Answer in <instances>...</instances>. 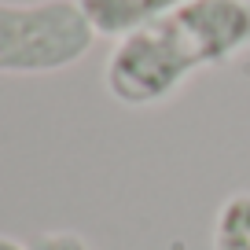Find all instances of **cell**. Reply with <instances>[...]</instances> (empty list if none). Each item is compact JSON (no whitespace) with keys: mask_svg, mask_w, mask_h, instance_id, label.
<instances>
[{"mask_svg":"<svg viewBox=\"0 0 250 250\" xmlns=\"http://www.w3.org/2000/svg\"><path fill=\"white\" fill-rule=\"evenodd\" d=\"M250 44V0H188L118 37L103 85L125 107L169 100L191 74L221 66Z\"/></svg>","mask_w":250,"mask_h":250,"instance_id":"1","label":"cell"},{"mask_svg":"<svg viewBox=\"0 0 250 250\" xmlns=\"http://www.w3.org/2000/svg\"><path fill=\"white\" fill-rule=\"evenodd\" d=\"M96 26L78 0L0 4V74H59L96 44Z\"/></svg>","mask_w":250,"mask_h":250,"instance_id":"2","label":"cell"},{"mask_svg":"<svg viewBox=\"0 0 250 250\" xmlns=\"http://www.w3.org/2000/svg\"><path fill=\"white\" fill-rule=\"evenodd\" d=\"M100 37H125L155 19L169 15L188 0H78Z\"/></svg>","mask_w":250,"mask_h":250,"instance_id":"3","label":"cell"},{"mask_svg":"<svg viewBox=\"0 0 250 250\" xmlns=\"http://www.w3.org/2000/svg\"><path fill=\"white\" fill-rule=\"evenodd\" d=\"M213 250H250V191L225 199L213 221Z\"/></svg>","mask_w":250,"mask_h":250,"instance_id":"4","label":"cell"},{"mask_svg":"<svg viewBox=\"0 0 250 250\" xmlns=\"http://www.w3.org/2000/svg\"><path fill=\"white\" fill-rule=\"evenodd\" d=\"M33 250H85V243H78L74 235H41Z\"/></svg>","mask_w":250,"mask_h":250,"instance_id":"5","label":"cell"},{"mask_svg":"<svg viewBox=\"0 0 250 250\" xmlns=\"http://www.w3.org/2000/svg\"><path fill=\"white\" fill-rule=\"evenodd\" d=\"M0 250H33V247H26V243L11 239V235H0Z\"/></svg>","mask_w":250,"mask_h":250,"instance_id":"6","label":"cell"}]
</instances>
